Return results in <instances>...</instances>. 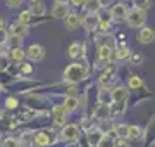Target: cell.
Wrapping results in <instances>:
<instances>
[{
  "label": "cell",
  "mask_w": 155,
  "mask_h": 147,
  "mask_svg": "<svg viewBox=\"0 0 155 147\" xmlns=\"http://www.w3.org/2000/svg\"><path fill=\"white\" fill-rule=\"evenodd\" d=\"M91 73V69L86 66V64H79V62H74V64H69L64 71V81L67 83H79L83 80L88 78V74Z\"/></svg>",
  "instance_id": "cell-1"
},
{
  "label": "cell",
  "mask_w": 155,
  "mask_h": 147,
  "mask_svg": "<svg viewBox=\"0 0 155 147\" xmlns=\"http://www.w3.org/2000/svg\"><path fill=\"white\" fill-rule=\"evenodd\" d=\"M145 21H147V12L138 9V7H131L127 9L126 23L129 28H143Z\"/></svg>",
  "instance_id": "cell-2"
},
{
  "label": "cell",
  "mask_w": 155,
  "mask_h": 147,
  "mask_svg": "<svg viewBox=\"0 0 155 147\" xmlns=\"http://www.w3.org/2000/svg\"><path fill=\"white\" fill-rule=\"evenodd\" d=\"M116 76H117V66L114 62H109L107 66H104V71H102V74L98 78L102 88H109L116 81Z\"/></svg>",
  "instance_id": "cell-3"
},
{
  "label": "cell",
  "mask_w": 155,
  "mask_h": 147,
  "mask_svg": "<svg viewBox=\"0 0 155 147\" xmlns=\"http://www.w3.org/2000/svg\"><path fill=\"white\" fill-rule=\"evenodd\" d=\"M61 138L64 142H74L79 138V128L78 125H66L61 132Z\"/></svg>",
  "instance_id": "cell-4"
},
{
  "label": "cell",
  "mask_w": 155,
  "mask_h": 147,
  "mask_svg": "<svg viewBox=\"0 0 155 147\" xmlns=\"http://www.w3.org/2000/svg\"><path fill=\"white\" fill-rule=\"evenodd\" d=\"M54 142H55V137L50 132H38V133H35V144L38 147H47L50 144H54Z\"/></svg>",
  "instance_id": "cell-5"
},
{
  "label": "cell",
  "mask_w": 155,
  "mask_h": 147,
  "mask_svg": "<svg viewBox=\"0 0 155 147\" xmlns=\"http://www.w3.org/2000/svg\"><path fill=\"white\" fill-rule=\"evenodd\" d=\"M126 16H127V7L124 4H116L110 9V17H112V21H116V23L126 21Z\"/></svg>",
  "instance_id": "cell-6"
},
{
  "label": "cell",
  "mask_w": 155,
  "mask_h": 147,
  "mask_svg": "<svg viewBox=\"0 0 155 147\" xmlns=\"http://www.w3.org/2000/svg\"><path fill=\"white\" fill-rule=\"evenodd\" d=\"M26 56H28L31 61H41L45 57V49L41 45H38V43H33V45L26 50Z\"/></svg>",
  "instance_id": "cell-7"
},
{
  "label": "cell",
  "mask_w": 155,
  "mask_h": 147,
  "mask_svg": "<svg viewBox=\"0 0 155 147\" xmlns=\"http://www.w3.org/2000/svg\"><path fill=\"white\" fill-rule=\"evenodd\" d=\"M98 23H100V16H98V14H86V16L81 19V24H83L88 31L97 29V28H98Z\"/></svg>",
  "instance_id": "cell-8"
},
{
  "label": "cell",
  "mask_w": 155,
  "mask_h": 147,
  "mask_svg": "<svg viewBox=\"0 0 155 147\" xmlns=\"http://www.w3.org/2000/svg\"><path fill=\"white\" fill-rule=\"evenodd\" d=\"M155 40V31L148 26H143V28L140 29L138 33V42L140 43H152Z\"/></svg>",
  "instance_id": "cell-9"
},
{
  "label": "cell",
  "mask_w": 155,
  "mask_h": 147,
  "mask_svg": "<svg viewBox=\"0 0 155 147\" xmlns=\"http://www.w3.org/2000/svg\"><path fill=\"white\" fill-rule=\"evenodd\" d=\"M109 116H110V106H107V104H98V108L93 111V118L98 119L100 123L109 119Z\"/></svg>",
  "instance_id": "cell-10"
},
{
  "label": "cell",
  "mask_w": 155,
  "mask_h": 147,
  "mask_svg": "<svg viewBox=\"0 0 155 147\" xmlns=\"http://www.w3.org/2000/svg\"><path fill=\"white\" fill-rule=\"evenodd\" d=\"M127 133H129V125L119 123V125H114V130H112L110 137H117V138H126V140H127Z\"/></svg>",
  "instance_id": "cell-11"
},
{
  "label": "cell",
  "mask_w": 155,
  "mask_h": 147,
  "mask_svg": "<svg viewBox=\"0 0 155 147\" xmlns=\"http://www.w3.org/2000/svg\"><path fill=\"white\" fill-rule=\"evenodd\" d=\"M52 14L55 19H66L69 16V7H67V4H55L52 9Z\"/></svg>",
  "instance_id": "cell-12"
},
{
  "label": "cell",
  "mask_w": 155,
  "mask_h": 147,
  "mask_svg": "<svg viewBox=\"0 0 155 147\" xmlns=\"http://www.w3.org/2000/svg\"><path fill=\"white\" fill-rule=\"evenodd\" d=\"M127 101V88L126 87H116L112 90V102H126Z\"/></svg>",
  "instance_id": "cell-13"
},
{
  "label": "cell",
  "mask_w": 155,
  "mask_h": 147,
  "mask_svg": "<svg viewBox=\"0 0 155 147\" xmlns=\"http://www.w3.org/2000/svg\"><path fill=\"white\" fill-rule=\"evenodd\" d=\"M64 111L66 113H72V111H76L78 108H79V101H78L74 95H69V97H66V101H64Z\"/></svg>",
  "instance_id": "cell-14"
},
{
  "label": "cell",
  "mask_w": 155,
  "mask_h": 147,
  "mask_svg": "<svg viewBox=\"0 0 155 147\" xmlns=\"http://www.w3.org/2000/svg\"><path fill=\"white\" fill-rule=\"evenodd\" d=\"M11 35L16 36V38H22V36L28 35V26H24V24H21V23L12 24L11 26Z\"/></svg>",
  "instance_id": "cell-15"
},
{
  "label": "cell",
  "mask_w": 155,
  "mask_h": 147,
  "mask_svg": "<svg viewBox=\"0 0 155 147\" xmlns=\"http://www.w3.org/2000/svg\"><path fill=\"white\" fill-rule=\"evenodd\" d=\"M127 87H129V90H141V88H145L143 80L140 76H136V74H131L127 78Z\"/></svg>",
  "instance_id": "cell-16"
},
{
  "label": "cell",
  "mask_w": 155,
  "mask_h": 147,
  "mask_svg": "<svg viewBox=\"0 0 155 147\" xmlns=\"http://www.w3.org/2000/svg\"><path fill=\"white\" fill-rule=\"evenodd\" d=\"M129 56H131V52H129V49H127L126 45H117L116 49H114V54H112V57H114V59H119V61L127 59Z\"/></svg>",
  "instance_id": "cell-17"
},
{
  "label": "cell",
  "mask_w": 155,
  "mask_h": 147,
  "mask_svg": "<svg viewBox=\"0 0 155 147\" xmlns=\"http://www.w3.org/2000/svg\"><path fill=\"white\" fill-rule=\"evenodd\" d=\"M104 138V133L100 130H93V132H88V144L91 147H98L100 140Z\"/></svg>",
  "instance_id": "cell-18"
},
{
  "label": "cell",
  "mask_w": 155,
  "mask_h": 147,
  "mask_svg": "<svg viewBox=\"0 0 155 147\" xmlns=\"http://www.w3.org/2000/svg\"><path fill=\"white\" fill-rule=\"evenodd\" d=\"M98 102L100 104H107V106H110L112 104V92L109 88H100L98 92Z\"/></svg>",
  "instance_id": "cell-19"
},
{
  "label": "cell",
  "mask_w": 155,
  "mask_h": 147,
  "mask_svg": "<svg viewBox=\"0 0 155 147\" xmlns=\"http://www.w3.org/2000/svg\"><path fill=\"white\" fill-rule=\"evenodd\" d=\"M100 7L102 5L98 0H86L84 2V11H88V14H98Z\"/></svg>",
  "instance_id": "cell-20"
},
{
  "label": "cell",
  "mask_w": 155,
  "mask_h": 147,
  "mask_svg": "<svg viewBox=\"0 0 155 147\" xmlns=\"http://www.w3.org/2000/svg\"><path fill=\"white\" fill-rule=\"evenodd\" d=\"M143 137V130L140 128L138 125H129V133H127V138H133V140H140Z\"/></svg>",
  "instance_id": "cell-21"
},
{
  "label": "cell",
  "mask_w": 155,
  "mask_h": 147,
  "mask_svg": "<svg viewBox=\"0 0 155 147\" xmlns=\"http://www.w3.org/2000/svg\"><path fill=\"white\" fill-rule=\"evenodd\" d=\"M79 23H81V19L78 17V14H72V12H69V16L66 17L67 29H76L78 26H79Z\"/></svg>",
  "instance_id": "cell-22"
},
{
  "label": "cell",
  "mask_w": 155,
  "mask_h": 147,
  "mask_svg": "<svg viewBox=\"0 0 155 147\" xmlns=\"http://www.w3.org/2000/svg\"><path fill=\"white\" fill-rule=\"evenodd\" d=\"M114 108L110 106V114L112 116H122L126 111V102H112Z\"/></svg>",
  "instance_id": "cell-23"
},
{
  "label": "cell",
  "mask_w": 155,
  "mask_h": 147,
  "mask_svg": "<svg viewBox=\"0 0 155 147\" xmlns=\"http://www.w3.org/2000/svg\"><path fill=\"white\" fill-rule=\"evenodd\" d=\"M83 47L79 45V43H72L69 49H67V56L71 57V59H76V57H79L81 54H83Z\"/></svg>",
  "instance_id": "cell-24"
},
{
  "label": "cell",
  "mask_w": 155,
  "mask_h": 147,
  "mask_svg": "<svg viewBox=\"0 0 155 147\" xmlns=\"http://www.w3.org/2000/svg\"><path fill=\"white\" fill-rule=\"evenodd\" d=\"M9 56H11V59H14V61H22V59L26 57V50H22L21 47H14V49L9 52Z\"/></svg>",
  "instance_id": "cell-25"
},
{
  "label": "cell",
  "mask_w": 155,
  "mask_h": 147,
  "mask_svg": "<svg viewBox=\"0 0 155 147\" xmlns=\"http://www.w3.org/2000/svg\"><path fill=\"white\" fill-rule=\"evenodd\" d=\"M31 17H33V12L31 11H22L21 14H19V23L24 24V26H28V24L31 23Z\"/></svg>",
  "instance_id": "cell-26"
},
{
  "label": "cell",
  "mask_w": 155,
  "mask_h": 147,
  "mask_svg": "<svg viewBox=\"0 0 155 147\" xmlns=\"http://www.w3.org/2000/svg\"><path fill=\"white\" fill-rule=\"evenodd\" d=\"M114 142H116V138L110 135H104V138L100 140L98 147H114Z\"/></svg>",
  "instance_id": "cell-27"
},
{
  "label": "cell",
  "mask_w": 155,
  "mask_h": 147,
  "mask_svg": "<svg viewBox=\"0 0 155 147\" xmlns=\"http://www.w3.org/2000/svg\"><path fill=\"white\" fill-rule=\"evenodd\" d=\"M129 61H131V64H133V66H140V64L143 62V56H141V54H138V52H133V54L129 56Z\"/></svg>",
  "instance_id": "cell-28"
},
{
  "label": "cell",
  "mask_w": 155,
  "mask_h": 147,
  "mask_svg": "<svg viewBox=\"0 0 155 147\" xmlns=\"http://www.w3.org/2000/svg\"><path fill=\"white\" fill-rule=\"evenodd\" d=\"M110 26H112V24H110V21H100V23H98V28H97V29H98L100 33L104 35V33H109V29H110Z\"/></svg>",
  "instance_id": "cell-29"
},
{
  "label": "cell",
  "mask_w": 155,
  "mask_h": 147,
  "mask_svg": "<svg viewBox=\"0 0 155 147\" xmlns=\"http://www.w3.org/2000/svg\"><path fill=\"white\" fill-rule=\"evenodd\" d=\"M134 7H138L141 11H147L150 7V0H134Z\"/></svg>",
  "instance_id": "cell-30"
},
{
  "label": "cell",
  "mask_w": 155,
  "mask_h": 147,
  "mask_svg": "<svg viewBox=\"0 0 155 147\" xmlns=\"http://www.w3.org/2000/svg\"><path fill=\"white\" fill-rule=\"evenodd\" d=\"M22 0H5V5L11 7V9H17V7H21Z\"/></svg>",
  "instance_id": "cell-31"
},
{
  "label": "cell",
  "mask_w": 155,
  "mask_h": 147,
  "mask_svg": "<svg viewBox=\"0 0 155 147\" xmlns=\"http://www.w3.org/2000/svg\"><path fill=\"white\" fill-rule=\"evenodd\" d=\"M4 147H19V140H16V138H5L4 140Z\"/></svg>",
  "instance_id": "cell-32"
},
{
  "label": "cell",
  "mask_w": 155,
  "mask_h": 147,
  "mask_svg": "<svg viewBox=\"0 0 155 147\" xmlns=\"http://www.w3.org/2000/svg\"><path fill=\"white\" fill-rule=\"evenodd\" d=\"M114 147H131V145H129V142H127L126 138H116Z\"/></svg>",
  "instance_id": "cell-33"
},
{
  "label": "cell",
  "mask_w": 155,
  "mask_h": 147,
  "mask_svg": "<svg viewBox=\"0 0 155 147\" xmlns=\"http://www.w3.org/2000/svg\"><path fill=\"white\" fill-rule=\"evenodd\" d=\"M17 104H19V102H17V99H14V97H9V99L5 101V106H7L9 109H14V108H17Z\"/></svg>",
  "instance_id": "cell-34"
},
{
  "label": "cell",
  "mask_w": 155,
  "mask_h": 147,
  "mask_svg": "<svg viewBox=\"0 0 155 147\" xmlns=\"http://www.w3.org/2000/svg\"><path fill=\"white\" fill-rule=\"evenodd\" d=\"M21 73L31 74V73H33V66H31V64H28V62H24V64L21 66Z\"/></svg>",
  "instance_id": "cell-35"
},
{
  "label": "cell",
  "mask_w": 155,
  "mask_h": 147,
  "mask_svg": "<svg viewBox=\"0 0 155 147\" xmlns=\"http://www.w3.org/2000/svg\"><path fill=\"white\" fill-rule=\"evenodd\" d=\"M7 40H9V35H7V31H5V29H0V45H2V43H5Z\"/></svg>",
  "instance_id": "cell-36"
},
{
  "label": "cell",
  "mask_w": 155,
  "mask_h": 147,
  "mask_svg": "<svg viewBox=\"0 0 155 147\" xmlns=\"http://www.w3.org/2000/svg\"><path fill=\"white\" fill-rule=\"evenodd\" d=\"M83 126H84V130H86V132H91V130H90V126L93 128V123H90V119L84 118V119H83Z\"/></svg>",
  "instance_id": "cell-37"
},
{
  "label": "cell",
  "mask_w": 155,
  "mask_h": 147,
  "mask_svg": "<svg viewBox=\"0 0 155 147\" xmlns=\"http://www.w3.org/2000/svg\"><path fill=\"white\" fill-rule=\"evenodd\" d=\"M84 2H86V0H71V4L76 5V7H84Z\"/></svg>",
  "instance_id": "cell-38"
},
{
  "label": "cell",
  "mask_w": 155,
  "mask_h": 147,
  "mask_svg": "<svg viewBox=\"0 0 155 147\" xmlns=\"http://www.w3.org/2000/svg\"><path fill=\"white\" fill-rule=\"evenodd\" d=\"M64 121H66L64 116H57V118H55V125H64Z\"/></svg>",
  "instance_id": "cell-39"
},
{
  "label": "cell",
  "mask_w": 155,
  "mask_h": 147,
  "mask_svg": "<svg viewBox=\"0 0 155 147\" xmlns=\"http://www.w3.org/2000/svg\"><path fill=\"white\" fill-rule=\"evenodd\" d=\"M98 2H100V5H102V7H107V5L112 2V0H98Z\"/></svg>",
  "instance_id": "cell-40"
},
{
  "label": "cell",
  "mask_w": 155,
  "mask_h": 147,
  "mask_svg": "<svg viewBox=\"0 0 155 147\" xmlns=\"http://www.w3.org/2000/svg\"><path fill=\"white\" fill-rule=\"evenodd\" d=\"M69 0H55V4H67Z\"/></svg>",
  "instance_id": "cell-41"
},
{
  "label": "cell",
  "mask_w": 155,
  "mask_h": 147,
  "mask_svg": "<svg viewBox=\"0 0 155 147\" xmlns=\"http://www.w3.org/2000/svg\"><path fill=\"white\" fill-rule=\"evenodd\" d=\"M0 90H2V85H0Z\"/></svg>",
  "instance_id": "cell-42"
},
{
  "label": "cell",
  "mask_w": 155,
  "mask_h": 147,
  "mask_svg": "<svg viewBox=\"0 0 155 147\" xmlns=\"http://www.w3.org/2000/svg\"><path fill=\"white\" fill-rule=\"evenodd\" d=\"M0 68H2V66H0Z\"/></svg>",
  "instance_id": "cell-43"
}]
</instances>
